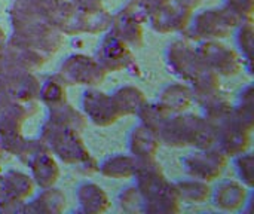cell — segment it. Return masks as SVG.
I'll use <instances>...</instances> for the list:
<instances>
[{"label":"cell","mask_w":254,"mask_h":214,"mask_svg":"<svg viewBox=\"0 0 254 214\" xmlns=\"http://www.w3.org/2000/svg\"><path fill=\"white\" fill-rule=\"evenodd\" d=\"M110 30L119 36L129 48H141L143 46V27L141 22L137 19H132L129 16L122 15L118 12L112 18V25Z\"/></svg>","instance_id":"7402d4cb"},{"label":"cell","mask_w":254,"mask_h":214,"mask_svg":"<svg viewBox=\"0 0 254 214\" xmlns=\"http://www.w3.org/2000/svg\"><path fill=\"white\" fill-rule=\"evenodd\" d=\"M82 133L54 124L46 119L40 128V140L46 143L54 156L68 165H74L83 174H92L98 170V162L91 156L85 146Z\"/></svg>","instance_id":"6da1fadb"},{"label":"cell","mask_w":254,"mask_h":214,"mask_svg":"<svg viewBox=\"0 0 254 214\" xmlns=\"http://www.w3.org/2000/svg\"><path fill=\"white\" fill-rule=\"evenodd\" d=\"M216 131V143L220 152H223L226 156L235 158L244 152L249 150L250 147V136L252 133L240 127L235 121L234 116L231 115L226 121H223L220 125L214 128Z\"/></svg>","instance_id":"4fadbf2b"},{"label":"cell","mask_w":254,"mask_h":214,"mask_svg":"<svg viewBox=\"0 0 254 214\" xmlns=\"http://www.w3.org/2000/svg\"><path fill=\"white\" fill-rule=\"evenodd\" d=\"M161 144L171 147L193 146L196 149H208L216 143V131L204 118L192 113L171 115L158 133Z\"/></svg>","instance_id":"7a4b0ae2"},{"label":"cell","mask_w":254,"mask_h":214,"mask_svg":"<svg viewBox=\"0 0 254 214\" xmlns=\"http://www.w3.org/2000/svg\"><path fill=\"white\" fill-rule=\"evenodd\" d=\"M49 115H48V121L63 125V127H68L71 130H76L79 133H82L86 127V118L83 113H80L79 110H76L73 106H70L68 103L60 104L57 107L48 109Z\"/></svg>","instance_id":"4316f807"},{"label":"cell","mask_w":254,"mask_h":214,"mask_svg":"<svg viewBox=\"0 0 254 214\" xmlns=\"http://www.w3.org/2000/svg\"><path fill=\"white\" fill-rule=\"evenodd\" d=\"M167 64L177 79L189 82L202 63L196 54V48H193L186 39H177L168 45Z\"/></svg>","instance_id":"8fae6325"},{"label":"cell","mask_w":254,"mask_h":214,"mask_svg":"<svg viewBox=\"0 0 254 214\" xmlns=\"http://www.w3.org/2000/svg\"><path fill=\"white\" fill-rule=\"evenodd\" d=\"M10 101H12V98H10V95H9L7 89H6V86H4L3 80L0 79V110H3V109L10 103Z\"/></svg>","instance_id":"8d00e7d4"},{"label":"cell","mask_w":254,"mask_h":214,"mask_svg":"<svg viewBox=\"0 0 254 214\" xmlns=\"http://www.w3.org/2000/svg\"><path fill=\"white\" fill-rule=\"evenodd\" d=\"M106 70L97 61L95 57H88L85 54L68 55L60 66L58 76L65 85H85L97 86L106 77Z\"/></svg>","instance_id":"5b68a950"},{"label":"cell","mask_w":254,"mask_h":214,"mask_svg":"<svg viewBox=\"0 0 254 214\" xmlns=\"http://www.w3.org/2000/svg\"><path fill=\"white\" fill-rule=\"evenodd\" d=\"M237 46L241 54V60L247 71L252 74L253 66V19L244 21L238 25L237 31Z\"/></svg>","instance_id":"f546056e"},{"label":"cell","mask_w":254,"mask_h":214,"mask_svg":"<svg viewBox=\"0 0 254 214\" xmlns=\"http://www.w3.org/2000/svg\"><path fill=\"white\" fill-rule=\"evenodd\" d=\"M76 200L79 204V213H104L110 207L107 194L98 185L92 182H83L76 189Z\"/></svg>","instance_id":"d6986e66"},{"label":"cell","mask_w":254,"mask_h":214,"mask_svg":"<svg viewBox=\"0 0 254 214\" xmlns=\"http://www.w3.org/2000/svg\"><path fill=\"white\" fill-rule=\"evenodd\" d=\"M234 121L247 131H253L254 113H253V86L249 83L238 95L237 104L232 109Z\"/></svg>","instance_id":"83f0119b"},{"label":"cell","mask_w":254,"mask_h":214,"mask_svg":"<svg viewBox=\"0 0 254 214\" xmlns=\"http://www.w3.org/2000/svg\"><path fill=\"white\" fill-rule=\"evenodd\" d=\"M159 147L161 139L156 131L143 124H138L131 130L128 136V149L134 158H153L156 156Z\"/></svg>","instance_id":"e0dca14e"},{"label":"cell","mask_w":254,"mask_h":214,"mask_svg":"<svg viewBox=\"0 0 254 214\" xmlns=\"http://www.w3.org/2000/svg\"><path fill=\"white\" fill-rule=\"evenodd\" d=\"M71 3L80 12H95L103 9L101 0H71Z\"/></svg>","instance_id":"d590c367"},{"label":"cell","mask_w":254,"mask_h":214,"mask_svg":"<svg viewBox=\"0 0 254 214\" xmlns=\"http://www.w3.org/2000/svg\"><path fill=\"white\" fill-rule=\"evenodd\" d=\"M180 198L174 183H170L162 192L156 197L144 201L143 213L155 214H174L180 212Z\"/></svg>","instance_id":"d4e9b609"},{"label":"cell","mask_w":254,"mask_h":214,"mask_svg":"<svg viewBox=\"0 0 254 214\" xmlns=\"http://www.w3.org/2000/svg\"><path fill=\"white\" fill-rule=\"evenodd\" d=\"M65 83L64 80L58 76V73L48 76L42 83L39 89V97L40 101L48 107H57L60 104L67 103V91H65Z\"/></svg>","instance_id":"484cf974"},{"label":"cell","mask_w":254,"mask_h":214,"mask_svg":"<svg viewBox=\"0 0 254 214\" xmlns=\"http://www.w3.org/2000/svg\"><path fill=\"white\" fill-rule=\"evenodd\" d=\"M190 82V91L193 101H196L199 106L205 104L207 101L213 100L214 97L222 94L220 89V74L214 70L208 69L207 66L201 64L195 74L192 76Z\"/></svg>","instance_id":"9a60e30c"},{"label":"cell","mask_w":254,"mask_h":214,"mask_svg":"<svg viewBox=\"0 0 254 214\" xmlns=\"http://www.w3.org/2000/svg\"><path fill=\"white\" fill-rule=\"evenodd\" d=\"M118 203L119 209L125 213H143L144 200L140 191L135 188V185L122 189V192L118 197Z\"/></svg>","instance_id":"1f68e13d"},{"label":"cell","mask_w":254,"mask_h":214,"mask_svg":"<svg viewBox=\"0 0 254 214\" xmlns=\"http://www.w3.org/2000/svg\"><path fill=\"white\" fill-rule=\"evenodd\" d=\"M228 162V156L219 149H198L182 159L183 171L202 182H213L220 177Z\"/></svg>","instance_id":"52a82bcc"},{"label":"cell","mask_w":254,"mask_h":214,"mask_svg":"<svg viewBox=\"0 0 254 214\" xmlns=\"http://www.w3.org/2000/svg\"><path fill=\"white\" fill-rule=\"evenodd\" d=\"M13 101L31 103L39 97L40 82L31 71H21L7 77H0Z\"/></svg>","instance_id":"2e32d148"},{"label":"cell","mask_w":254,"mask_h":214,"mask_svg":"<svg viewBox=\"0 0 254 214\" xmlns=\"http://www.w3.org/2000/svg\"><path fill=\"white\" fill-rule=\"evenodd\" d=\"M196 54L204 66L223 76H234L244 69L241 57L217 40H201Z\"/></svg>","instance_id":"ba28073f"},{"label":"cell","mask_w":254,"mask_h":214,"mask_svg":"<svg viewBox=\"0 0 254 214\" xmlns=\"http://www.w3.org/2000/svg\"><path fill=\"white\" fill-rule=\"evenodd\" d=\"M63 33L52 27L48 21H42L21 30H13L10 40L40 54L48 60L49 55L55 54L63 42Z\"/></svg>","instance_id":"8992f818"},{"label":"cell","mask_w":254,"mask_h":214,"mask_svg":"<svg viewBox=\"0 0 254 214\" xmlns=\"http://www.w3.org/2000/svg\"><path fill=\"white\" fill-rule=\"evenodd\" d=\"M192 101H193V97H192L190 86L183 85V83L168 85L167 88L162 89L158 98V104L162 106L171 115L186 112L189 106L192 104Z\"/></svg>","instance_id":"ffe728a7"},{"label":"cell","mask_w":254,"mask_h":214,"mask_svg":"<svg viewBox=\"0 0 254 214\" xmlns=\"http://www.w3.org/2000/svg\"><path fill=\"white\" fill-rule=\"evenodd\" d=\"M95 58L106 71H119L134 64L131 48L112 30L103 36Z\"/></svg>","instance_id":"30bf717a"},{"label":"cell","mask_w":254,"mask_h":214,"mask_svg":"<svg viewBox=\"0 0 254 214\" xmlns=\"http://www.w3.org/2000/svg\"><path fill=\"white\" fill-rule=\"evenodd\" d=\"M190 7L179 0H170L162 6L153 9L147 18L150 27L162 34L183 31L192 16Z\"/></svg>","instance_id":"9c48e42d"},{"label":"cell","mask_w":254,"mask_h":214,"mask_svg":"<svg viewBox=\"0 0 254 214\" xmlns=\"http://www.w3.org/2000/svg\"><path fill=\"white\" fill-rule=\"evenodd\" d=\"M65 207V197L60 189L45 188L30 203L24 204L22 213H61Z\"/></svg>","instance_id":"44dd1931"},{"label":"cell","mask_w":254,"mask_h":214,"mask_svg":"<svg viewBox=\"0 0 254 214\" xmlns=\"http://www.w3.org/2000/svg\"><path fill=\"white\" fill-rule=\"evenodd\" d=\"M243 24L225 6L211 7L190 16L189 24L182 31L190 40H217L231 34L234 28Z\"/></svg>","instance_id":"3957f363"},{"label":"cell","mask_w":254,"mask_h":214,"mask_svg":"<svg viewBox=\"0 0 254 214\" xmlns=\"http://www.w3.org/2000/svg\"><path fill=\"white\" fill-rule=\"evenodd\" d=\"M235 170L243 185H246L249 189L253 188L254 183V170H253V153L244 152L238 156H235Z\"/></svg>","instance_id":"d6a6232c"},{"label":"cell","mask_w":254,"mask_h":214,"mask_svg":"<svg viewBox=\"0 0 254 214\" xmlns=\"http://www.w3.org/2000/svg\"><path fill=\"white\" fill-rule=\"evenodd\" d=\"M167 1H170V0H141V3L144 4V7L149 10V15H150V12H152L153 9L162 6V4L167 3Z\"/></svg>","instance_id":"74e56055"},{"label":"cell","mask_w":254,"mask_h":214,"mask_svg":"<svg viewBox=\"0 0 254 214\" xmlns=\"http://www.w3.org/2000/svg\"><path fill=\"white\" fill-rule=\"evenodd\" d=\"M135 170V158L129 155H113L106 158L103 162L98 164V170L101 176L121 180V179H131Z\"/></svg>","instance_id":"cb8c5ba5"},{"label":"cell","mask_w":254,"mask_h":214,"mask_svg":"<svg viewBox=\"0 0 254 214\" xmlns=\"http://www.w3.org/2000/svg\"><path fill=\"white\" fill-rule=\"evenodd\" d=\"M24 139L21 133L15 134H0V155H15L18 153Z\"/></svg>","instance_id":"e575fe53"},{"label":"cell","mask_w":254,"mask_h":214,"mask_svg":"<svg viewBox=\"0 0 254 214\" xmlns=\"http://www.w3.org/2000/svg\"><path fill=\"white\" fill-rule=\"evenodd\" d=\"M16 156L30 168V177L33 179L34 185L45 189L57 183L60 177V168L52 152L43 140H24Z\"/></svg>","instance_id":"277c9868"},{"label":"cell","mask_w":254,"mask_h":214,"mask_svg":"<svg viewBox=\"0 0 254 214\" xmlns=\"http://www.w3.org/2000/svg\"><path fill=\"white\" fill-rule=\"evenodd\" d=\"M137 116L140 119V124L146 125L147 128L159 133L161 127L164 125V122L171 116V113H168L162 106L156 103H144L140 110L137 112Z\"/></svg>","instance_id":"4dcf8cb0"},{"label":"cell","mask_w":254,"mask_h":214,"mask_svg":"<svg viewBox=\"0 0 254 214\" xmlns=\"http://www.w3.org/2000/svg\"><path fill=\"white\" fill-rule=\"evenodd\" d=\"M110 97L121 118L137 115L140 107L147 101L144 92L135 86H121L113 94H110Z\"/></svg>","instance_id":"603a6c76"},{"label":"cell","mask_w":254,"mask_h":214,"mask_svg":"<svg viewBox=\"0 0 254 214\" xmlns=\"http://www.w3.org/2000/svg\"><path fill=\"white\" fill-rule=\"evenodd\" d=\"M4 45H6V36H4V31L0 27V51L4 48Z\"/></svg>","instance_id":"f35d334b"},{"label":"cell","mask_w":254,"mask_h":214,"mask_svg":"<svg viewBox=\"0 0 254 214\" xmlns=\"http://www.w3.org/2000/svg\"><path fill=\"white\" fill-rule=\"evenodd\" d=\"M225 7L241 22L253 19L254 0H225Z\"/></svg>","instance_id":"836d02e7"},{"label":"cell","mask_w":254,"mask_h":214,"mask_svg":"<svg viewBox=\"0 0 254 214\" xmlns=\"http://www.w3.org/2000/svg\"><path fill=\"white\" fill-rule=\"evenodd\" d=\"M180 201L190 203V204H199L208 200L211 189L208 188L207 182L198 180V179H189V180H180L174 183Z\"/></svg>","instance_id":"f1b7e54d"},{"label":"cell","mask_w":254,"mask_h":214,"mask_svg":"<svg viewBox=\"0 0 254 214\" xmlns=\"http://www.w3.org/2000/svg\"><path fill=\"white\" fill-rule=\"evenodd\" d=\"M34 191V182L30 176L9 170L4 174L0 176V197L25 203V200L33 194Z\"/></svg>","instance_id":"ac0fdd59"},{"label":"cell","mask_w":254,"mask_h":214,"mask_svg":"<svg viewBox=\"0 0 254 214\" xmlns=\"http://www.w3.org/2000/svg\"><path fill=\"white\" fill-rule=\"evenodd\" d=\"M82 110L86 121H91L97 127H109L121 119L112 97L92 86L83 92Z\"/></svg>","instance_id":"7c38bea8"},{"label":"cell","mask_w":254,"mask_h":214,"mask_svg":"<svg viewBox=\"0 0 254 214\" xmlns=\"http://www.w3.org/2000/svg\"><path fill=\"white\" fill-rule=\"evenodd\" d=\"M250 189L241 182L225 180L220 182L213 191V204L220 212H238L244 210Z\"/></svg>","instance_id":"5bb4252c"}]
</instances>
